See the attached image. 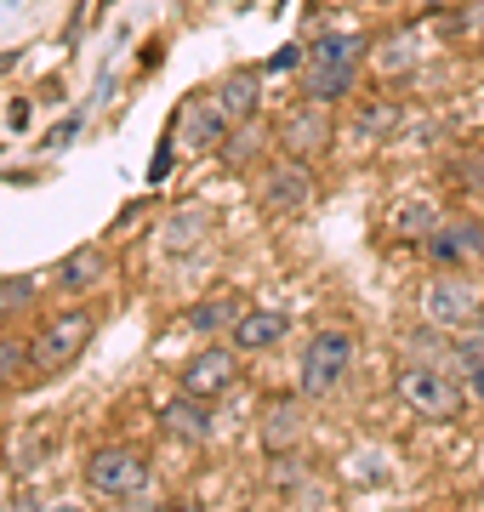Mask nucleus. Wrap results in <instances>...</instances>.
<instances>
[{
  "label": "nucleus",
  "instance_id": "nucleus-1",
  "mask_svg": "<svg viewBox=\"0 0 484 512\" xmlns=\"http://www.w3.org/2000/svg\"><path fill=\"white\" fill-rule=\"evenodd\" d=\"M399 399L422 421H456L467 410V387L445 365H405L399 370Z\"/></svg>",
  "mask_w": 484,
  "mask_h": 512
},
{
  "label": "nucleus",
  "instance_id": "nucleus-2",
  "mask_svg": "<svg viewBox=\"0 0 484 512\" xmlns=\"http://www.w3.org/2000/svg\"><path fill=\"white\" fill-rule=\"evenodd\" d=\"M348 370H354V336L348 330H319V336H308V348L297 359V387L308 399H325V393L342 387Z\"/></svg>",
  "mask_w": 484,
  "mask_h": 512
},
{
  "label": "nucleus",
  "instance_id": "nucleus-3",
  "mask_svg": "<svg viewBox=\"0 0 484 512\" xmlns=\"http://www.w3.org/2000/svg\"><path fill=\"white\" fill-rule=\"evenodd\" d=\"M92 330H97V319H92L86 308L52 313V319L35 330V370H63V365H75L80 353L92 348Z\"/></svg>",
  "mask_w": 484,
  "mask_h": 512
},
{
  "label": "nucleus",
  "instance_id": "nucleus-4",
  "mask_svg": "<svg viewBox=\"0 0 484 512\" xmlns=\"http://www.w3.org/2000/svg\"><path fill=\"white\" fill-rule=\"evenodd\" d=\"M86 484H92L97 495L126 501V495H137L149 484V461L137 456V450H126V444H103V450L86 461Z\"/></svg>",
  "mask_w": 484,
  "mask_h": 512
},
{
  "label": "nucleus",
  "instance_id": "nucleus-5",
  "mask_svg": "<svg viewBox=\"0 0 484 512\" xmlns=\"http://www.w3.org/2000/svg\"><path fill=\"white\" fill-rule=\"evenodd\" d=\"M336 137L331 126V103H314V97H302L297 109H285L280 120V148L285 154H297V160H308V154H325Z\"/></svg>",
  "mask_w": 484,
  "mask_h": 512
},
{
  "label": "nucleus",
  "instance_id": "nucleus-6",
  "mask_svg": "<svg viewBox=\"0 0 484 512\" xmlns=\"http://www.w3.org/2000/svg\"><path fill=\"white\" fill-rule=\"evenodd\" d=\"M234 382H240V359H234L228 348L194 353V359L183 365V376H177V387H183V393H194V399H211V404L223 399Z\"/></svg>",
  "mask_w": 484,
  "mask_h": 512
},
{
  "label": "nucleus",
  "instance_id": "nucleus-7",
  "mask_svg": "<svg viewBox=\"0 0 484 512\" xmlns=\"http://www.w3.org/2000/svg\"><path fill=\"white\" fill-rule=\"evenodd\" d=\"M314 171L291 154L285 165H274L268 177H262V188H257V200H262V211H302V205L314 200Z\"/></svg>",
  "mask_w": 484,
  "mask_h": 512
},
{
  "label": "nucleus",
  "instance_id": "nucleus-8",
  "mask_svg": "<svg viewBox=\"0 0 484 512\" xmlns=\"http://www.w3.org/2000/svg\"><path fill=\"white\" fill-rule=\"evenodd\" d=\"M422 313H428V325H439V330L473 325V319H479V296L467 291L462 279H433L428 291H422Z\"/></svg>",
  "mask_w": 484,
  "mask_h": 512
},
{
  "label": "nucleus",
  "instance_id": "nucleus-9",
  "mask_svg": "<svg viewBox=\"0 0 484 512\" xmlns=\"http://www.w3.org/2000/svg\"><path fill=\"white\" fill-rule=\"evenodd\" d=\"M422 245H428V256L439 262V268L473 262V256H484V222H439Z\"/></svg>",
  "mask_w": 484,
  "mask_h": 512
},
{
  "label": "nucleus",
  "instance_id": "nucleus-10",
  "mask_svg": "<svg viewBox=\"0 0 484 512\" xmlns=\"http://www.w3.org/2000/svg\"><path fill=\"white\" fill-rule=\"evenodd\" d=\"M160 427H166L171 439L205 444L211 433H217V416H211V399H194V393H183V399L160 404Z\"/></svg>",
  "mask_w": 484,
  "mask_h": 512
},
{
  "label": "nucleus",
  "instance_id": "nucleus-11",
  "mask_svg": "<svg viewBox=\"0 0 484 512\" xmlns=\"http://www.w3.org/2000/svg\"><path fill=\"white\" fill-rule=\"evenodd\" d=\"M228 120L223 114V103L217 97H200V103H188L183 109V120H177V137H183L188 148H223L228 143Z\"/></svg>",
  "mask_w": 484,
  "mask_h": 512
},
{
  "label": "nucleus",
  "instance_id": "nucleus-12",
  "mask_svg": "<svg viewBox=\"0 0 484 512\" xmlns=\"http://www.w3.org/2000/svg\"><path fill=\"white\" fill-rule=\"evenodd\" d=\"M103 274H109V256L97 251V245H80V251H69L52 268V285L69 291V296H80V291H92V285H103Z\"/></svg>",
  "mask_w": 484,
  "mask_h": 512
},
{
  "label": "nucleus",
  "instance_id": "nucleus-13",
  "mask_svg": "<svg viewBox=\"0 0 484 512\" xmlns=\"http://www.w3.org/2000/svg\"><path fill=\"white\" fill-rule=\"evenodd\" d=\"M285 325H291V319L274 313V308H245L240 319L228 325V336H234V348L240 353H262V348H274V342L285 336Z\"/></svg>",
  "mask_w": 484,
  "mask_h": 512
},
{
  "label": "nucleus",
  "instance_id": "nucleus-14",
  "mask_svg": "<svg viewBox=\"0 0 484 512\" xmlns=\"http://www.w3.org/2000/svg\"><path fill=\"white\" fill-rule=\"evenodd\" d=\"M354 69L359 63H319V57H308V92L314 103H342V97L354 92Z\"/></svg>",
  "mask_w": 484,
  "mask_h": 512
},
{
  "label": "nucleus",
  "instance_id": "nucleus-15",
  "mask_svg": "<svg viewBox=\"0 0 484 512\" xmlns=\"http://www.w3.org/2000/svg\"><path fill=\"white\" fill-rule=\"evenodd\" d=\"M257 97H262V74H251V69L228 74L223 86H217V103H223V114L234 126H245V120L257 114Z\"/></svg>",
  "mask_w": 484,
  "mask_h": 512
},
{
  "label": "nucleus",
  "instance_id": "nucleus-16",
  "mask_svg": "<svg viewBox=\"0 0 484 512\" xmlns=\"http://www.w3.org/2000/svg\"><path fill=\"white\" fill-rule=\"evenodd\" d=\"M297 439H302V416L291 404H274V410H268V427H262V444H268L274 456H285Z\"/></svg>",
  "mask_w": 484,
  "mask_h": 512
},
{
  "label": "nucleus",
  "instance_id": "nucleus-17",
  "mask_svg": "<svg viewBox=\"0 0 484 512\" xmlns=\"http://www.w3.org/2000/svg\"><path fill=\"white\" fill-rule=\"evenodd\" d=\"M240 319V308L228 302V296H217V302H200V308L183 313V330H200V336H211V330H228Z\"/></svg>",
  "mask_w": 484,
  "mask_h": 512
},
{
  "label": "nucleus",
  "instance_id": "nucleus-18",
  "mask_svg": "<svg viewBox=\"0 0 484 512\" xmlns=\"http://www.w3.org/2000/svg\"><path fill=\"white\" fill-rule=\"evenodd\" d=\"M433 228H439V211H433L428 200H410V205L393 211V234L399 239H428Z\"/></svg>",
  "mask_w": 484,
  "mask_h": 512
},
{
  "label": "nucleus",
  "instance_id": "nucleus-19",
  "mask_svg": "<svg viewBox=\"0 0 484 512\" xmlns=\"http://www.w3.org/2000/svg\"><path fill=\"white\" fill-rule=\"evenodd\" d=\"M365 52H371V46H365L359 35H325L308 57H319V63H359Z\"/></svg>",
  "mask_w": 484,
  "mask_h": 512
},
{
  "label": "nucleus",
  "instance_id": "nucleus-20",
  "mask_svg": "<svg viewBox=\"0 0 484 512\" xmlns=\"http://www.w3.org/2000/svg\"><path fill=\"white\" fill-rule=\"evenodd\" d=\"M35 291H40V279H0V319L35 308Z\"/></svg>",
  "mask_w": 484,
  "mask_h": 512
},
{
  "label": "nucleus",
  "instance_id": "nucleus-21",
  "mask_svg": "<svg viewBox=\"0 0 484 512\" xmlns=\"http://www.w3.org/2000/svg\"><path fill=\"white\" fill-rule=\"evenodd\" d=\"M29 365H35V348H29V342H12V336H0V387L18 382Z\"/></svg>",
  "mask_w": 484,
  "mask_h": 512
},
{
  "label": "nucleus",
  "instance_id": "nucleus-22",
  "mask_svg": "<svg viewBox=\"0 0 484 512\" xmlns=\"http://www.w3.org/2000/svg\"><path fill=\"white\" fill-rule=\"evenodd\" d=\"M456 177H462V188H473V194L484 188V137H479V143H473V148L462 154V165H456Z\"/></svg>",
  "mask_w": 484,
  "mask_h": 512
},
{
  "label": "nucleus",
  "instance_id": "nucleus-23",
  "mask_svg": "<svg viewBox=\"0 0 484 512\" xmlns=\"http://www.w3.org/2000/svg\"><path fill=\"white\" fill-rule=\"evenodd\" d=\"M251 154H257V137H251V131H234V137L223 143V160L228 165H245Z\"/></svg>",
  "mask_w": 484,
  "mask_h": 512
},
{
  "label": "nucleus",
  "instance_id": "nucleus-24",
  "mask_svg": "<svg viewBox=\"0 0 484 512\" xmlns=\"http://www.w3.org/2000/svg\"><path fill=\"white\" fill-rule=\"evenodd\" d=\"M388 126H399V103H382V109H371L365 120H359L365 137H376V131H388Z\"/></svg>",
  "mask_w": 484,
  "mask_h": 512
},
{
  "label": "nucleus",
  "instance_id": "nucleus-25",
  "mask_svg": "<svg viewBox=\"0 0 484 512\" xmlns=\"http://www.w3.org/2000/svg\"><path fill=\"white\" fill-rule=\"evenodd\" d=\"M462 376H467V393H473V399H484V359H473Z\"/></svg>",
  "mask_w": 484,
  "mask_h": 512
},
{
  "label": "nucleus",
  "instance_id": "nucleus-26",
  "mask_svg": "<svg viewBox=\"0 0 484 512\" xmlns=\"http://www.w3.org/2000/svg\"><path fill=\"white\" fill-rule=\"evenodd\" d=\"M75 131H80V120H63V126H57L52 137H46V148H63L69 137H75Z\"/></svg>",
  "mask_w": 484,
  "mask_h": 512
},
{
  "label": "nucleus",
  "instance_id": "nucleus-27",
  "mask_svg": "<svg viewBox=\"0 0 484 512\" xmlns=\"http://www.w3.org/2000/svg\"><path fill=\"white\" fill-rule=\"evenodd\" d=\"M479 330H484V313H479Z\"/></svg>",
  "mask_w": 484,
  "mask_h": 512
}]
</instances>
